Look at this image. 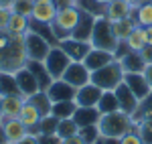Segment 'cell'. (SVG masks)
Returning <instances> with one entry per match:
<instances>
[{
    "mask_svg": "<svg viewBox=\"0 0 152 144\" xmlns=\"http://www.w3.org/2000/svg\"><path fill=\"white\" fill-rule=\"evenodd\" d=\"M120 144H144L140 138V134L136 130V126H134V130H130L128 134H124L122 138H120Z\"/></svg>",
    "mask_w": 152,
    "mask_h": 144,
    "instance_id": "ab89813d",
    "label": "cell"
},
{
    "mask_svg": "<svg viewBox=\"0 0 152 144\" xmlns=\"http://www.w3.org/2000/svg\"><path fill=\"white\" fill-rule=\"evenodd\" d=\"M12 4H14V0H0V6H4V8H12Z\"/></svg>",
    "mask_w": 152,
    "mask_h": 144,
    "instance_id": "f907efd6",
    "label": "cell"
},
{
    "mask_svg": "<svg viewBox=\"0 0 152 144\" xmlns=\"http://www.w3.org/2000/svg\"><path fill=\"white\" fill-rule=\"evenodd\" d=\"M57 4H55V0H35V4H33V20L37 23H47L51 24L53 23V18H55V14H57Z\"/></svg>",
    "mask_w": 152,
    "mask_h": 144,
    "instance_id": "5bb4252c",
    "label": "cell"
},
{
    "mask_svg": "<svg viewBox=\"0 0 152 144\" xmlns=\"http://www.w3.org/2000/svg\"><path fill=\"white\" fill-rule=\"evenodd\" d=\"M57 124H59L57 118L47 114V116H43L41 122H39V130H41V134H55L57 132Z\"/></svg>",
    "mask_w": 152,
    "mask_h": 144,
    "instance_id": "8d00e7d4",
    "label": "cell"
},
{
    "mask_svg": "<svg viewBox=\"0 0 152 144\" xmlns=\"http://www.w3.org/2000/svg\"><path fill=\"white\" fill-rule=\"evenodd\" d=\"M134 126H136L134 118L128 116V114H124L122 110L110 112V114H102V118L97 122L102 138H122L124 134L134 130Z\"/></svg>",
    "mask_w": 152,
    "mask_h": 144,
    "instance_id": "7a4b0ae2",
    "label": "cell"
},
{
    "mask_svg": "<svg viewBox=\"0 0 152 144\" xmlns=\"http://www.w3.org/2000/svg\"><path fill=\"white\" fill-rule=\"evenodd\" d=\"M26 102H31V104L41 112V116L51 114V106H53V102H51V97L47 96V91H37V94H33L31 97H26Z\"/></svg>",
    "mask_w": 152,
    "mask_h": 144,
    "instance_id": "83f0119b",
    "label": "cell"
},
{
    "mask_svg": "<svg viewBox=\"0 0 152 144\" xmlns=\"http://www.w3.org/2000/svg\"><path fill=\"white\" fill-rule=\"evenodd\" d=\"M120 61V65H122V69L124 73H142L144 71V67H146V63L142 59L140 53H136V51H128Z\"/></svg>",
    "mask_w": 152,
    "mask_h": 144,
    "instance_id": "7402d4cb",
    "label": "cell"
},
{
    "mask_svg": "<svg viewBox=\"0 0 152 144\" xmlns=\"http://www.w3.org/2000/svg\"><path fill=\"white\" fill-rule=\"evenodd\" d=\"M75 94H77V89L69 85L65 79H53L51 85H49L47 89V96L51 97V102L55 104V102H67V99H75Z\"/></svg>",
    "mask_w": 152,
    "mask_h": 144,
    "instance_id": "4fadbf2b",
    "label": "cell"
},
{
    "mask_svg": "<svg viewBox=\"0 0 152 144\" xmlns=\"http://www.w3.org/2000/svg\"><path fill=\"white\" fill-rule=\"evenodd\" d=\"M97 110L99 114H110V112H118L120 106H118V97L114 91H104L99 102H97Z\"/></svg>",
    "mask_w": 152,
    "mask_h": 144,
    "instance_id": "1f68e13d",
    "label": "cell"
},
{
    "mask_svg": "<svg viewBox=\"0 0 152 144\" xmlns=\"http://www.w3.org/2000/svg\"><path fill=\"white\" fill-rule=\"evenodd\" d=\"M136 26H138V24L134 20V16L124 18V20H118V23H112V29H114V35H116L118 41H126L130 37V33H132Z\"/></svg>",
    "mask_w": 152,
    "mask_h": 144,
    "instance_id": "4316f807",
    "label": "cell"
},
{
    "mask_svg": "<svg viewBox=\"0 0 152 144\" xmlns=\"http://www.w3.org/2000/svg\"><path fill=\"white\" fill-rule=\"evenodd\" d=\"M24 35L0 31V73H16L26 67Z\"/></svg>",
    "mask_w": 152,
    "mask_h": 144,
    "instance_id": "6da1fadb",
    "label": "cell"
},
{
    "mask_svg": "<svg viewBox=\"0 0 152 144\" xmlns=\"http://www.w3.org/2000/svg\"><path fill=\"white\" fill-rule=\"evenodd\" d=\"M79 134V138L83 140V144H95L102 140V134H99V128H97V124L95 126H83L77 130Z\"/></svg>",
    "mask_w": 152,
    "mask_h": 144,
    "instance_id": "836d02e7",
    "label": "cell"
},
{
    "mask_svg": "<svg viewBox=\"0 0 152 144\" xmlns=\"http://www.w3.org/2000/svg\"><path fill=\"white\" fill-rule=\"evenodd\" d=\"M0 97H2V118H18L24 97L23 96H0Z\"/></svg>",
    "mask_w": 152,
    "mask_h": 144,
    "instance_id": "cb8c5ba5",
    "label": "cell"
},
{
    "mask_svg": "<svg viewBox=\"0 0 152 144\" xmlns=\"http://www.w3.org/2000/svg\"><path fill=\"white\" fill-rule=\"evenodd\" d=\"M10 14H12V8L0 6V31L6 29V24H8V20H10Z\"/></svg>",
    "mask_w": 152,
    "mask_h": 144,
    "instance_id": "b9f144b4",
    "label": "cell"
},
{
    "mask_svg": "<svg viewBox=\"0 0 152 144\" xmlns=\"http://www.w3.org/2000/svg\"><path fill=\"white\" fill-rule=\"evenodd\" d=\"M102 94H104V89L89 81V83H85L83 87L77 89V94H75V104H77V106H85V108H97V102H99Z\"/></svg>",
    "mask_w": 152,
    "mask_h": 144,
    "instance_id": "7c38bea8",
    "label": "cell"
},
{
    "mask_svg": "<svg viewBox=\"0 0 152 144\" xmlns=\"http://www.w3.org/2000/svg\"><path fill=\"white\" fill-rule=\"evenodd\" d=\"M95 144H104V142H102V140H99V142H95Z\"/></svg>",
    "mask_w": 152,
    "mask_h": 144,
    "instance_id": "9f6ffc18",
    "label": "cell"
},
{
    "mask_svg": "<svg viewBox=\"0 0 152 144\" xmlns=\"http://www.w3.org/2000/svg\"><path fill=\"white\" fill-rule=\"evenodd\" d=\"M126 45H128L130 51H136V53H140L142 49L146 47V35H144V29L142 26H136L130 37L126 39Z\"/></svg>",
    "mask_w": 152,
    "mask_h": 144,
    "instance_id": "4dcf8cb0",
    "label": "cell"
},
{
    "mask_svg": "<svg viewBox=\"0 0 152 144\" xmlns=\"http://www.w3.org/2000/svg\"><path fill=\"white\" fill-rule=\"evenodd\" d=\"M28 26H31V18H28V16L18 14V12H12L10 20H8V24H6L4 31L14 33V35H26V33H28Z\"/></svg>",
    "mask_w": 152,
    "mask_h": 144,
    "instance_id": "d4e9b609",
    "label": "cell"
},
{
    "mask_svg": "<svg viewBox=\"0 0 152 144\" xmlns=\"http://www.w3.org/2000/svg\"><path fill=\"white\" fill-rule=\"evenodd\" d=\"M140 55H142V59H144V63L150 65L152 63V45H146V47L140 51Z\"/></svg>",
    "mask_w": 152,
    "mask_h": 144,
    "instance_id": "7bdbcfd3",
    "label": "cell"
},
{
    "mask_svg": "<svg viewBox=\"0 0 152 144\" xmlns=\"http://www.w3.org/2000/svg\"><path fill=\"white\" fill-rule=\"evenodd\" d=\"M79 130V126L73 122V118H65V120H59L57 124V134L61 138H67V136H73V134H77Z\"/></svg>",
    "mask_w": 152,
    "mask_h": 144,
    "instance_id": "d590c367",
    "label": "cell"
},
{
    "mask_svg": "<svg viewBox=\"0 0 152 144\" xmlns=\"http://www.w3.org/2000/svg\"><path fill=\"white\" fill-rule=\"evenodd\" d=\"M0 96H20L14 73H0Z\"/></svg>",
    "mask_w": 152,
    "mask_h": 144,
    "instance_id": "f546056e",
    "label": "cell"
},
{
    "mask_svg": "<svg viewBox=\"0 0 152 144\" xmlns=\"http://www.w3.org/2000/svg\"><path fill=\"white\" fill-rule=\"evenodd\" d=\"M26 69L35 75L37 83H39V89H41V91H47L51 81H53V77L49 75L45 63H43V61H28V63H26Z\"/></svg>",
    "mask_w": 152,
    "mask_h": 144,
    "instance_id": "44dd1931",
    "label": "cell"
},
{
    "mask_svg": "<svg viewBox=\"0 0 152 144\" xmlns=\"http://www.w3.org/2000/svg\"><path fill=\"white\" fill-rule=\"evenodd\" d=\"M14 79H16V85H18V91H20V96L26 99V97H31L33 94H37V91H41L39 89V83H37L35 75L28 71L26 67H23L20 71L14 73Z\"/></svg>",
    "mask_w": 152,
    "mask_h": 144,
    "instance_id": "e0dca14e",
    "label": "cell"
},
{
    "mask_svg": "<svg viewBox=\"0 0 152 144\" xmlns=\"http://www.w3.org/2000/svg\"><path fill=\"white\" fill-rule=\"evenodd\" d=\"M79 10H81V8H79ZM95 18H97V16H94L91 12L81 10L79 20H77L73 33H71V39H75V41H89V39H91V31H94V24H95Z\"/></svg>",
    "mask_w": 152,
    "mask_h": 144,
    "instance_id": "2e32d148",
    "label": "cell"
},
{
    "mask_svg": "<svg viewBox=\"0 0 152 144\" xmlns=\"http://www.w3.org/2000/svg\"><path fill=\"white\" fill-rule=\"evenodd\" d=\"M41 118H43V116H41V112H39L31 102H26V99H24L23 108H20V112H18V120L26 126V130H31V128L39 126Z\"/></svg>",
    "mask_w": 152,
    "mask_h": 144,
    "instance_id": "603a6c76",
    "label": "cell"
},
{
    "mask_svg": "<svg viewBox=\"0 0 152 144\" xmlns=\"http://www.w3.org/2000/svg\"><path fill=\"white\" fill-rule=\"evenodd\" d=\"M61 144H83V140L79 138V134H73V136H67V138H63Z\"/></svg>",
    "mask_w": 152,
    "mask_h": 144,
    "instance_id": "ee69618b",
    "label": "cell"
},
{
    "mask_svg": "<svg viewBox=\"0 0 152 144\" xmlns=\"http://www.w3.org/2000/svg\"><path fill=\"white\" fill-rule=\"evenodd\" d=\"M124 2H126V4H130L134 10H136V8H138V6L142 4V0H124Z\"/></svg>",
    "mask_w": 152,
    "mask_h": 144,
    "instance_id": "c3c4849f",
    "label": "cell"
},
{
    "mask_svg": "<svg viewBox=\"0 0 152 144\" xmlns=\"http://www.w3.org/2000/svg\"><path fill=\"white\" fill-rule=\"evenodd\" d=\"M77 110L75 99H67V102H55L51 106V116H55L57 120H65V118H73Z\"/></svg>",
    "mask_w": 152,
    "mask_h": 144,
    "instance_id": "484cf974",
    "label": "cell"
},
{
    "mask_svg": "<svg viewBox=\"0 0 152 144\" xmlns=\"http://www.w3.org/2000/svg\"><path fill=\"white\" fill-rule=\"evenodd\" d=\"M89 43H91L94 49H104V51H110V53H114L118 49V43H120V41L116 39L114 29H112V23H110L105 16H97V18H95Z\"/></svg>",
    "mask_w": 152,
    "mask_h": 144,
    "instance_id": "5b68a950",
    "label": "cell"
},
{
    "mask_svg": "<svg viewBox=\"0 0 152 144\" xmlns=\"http://www.w3.org/2000/svg\"><path fill=\"white\" fill-rule=\"evenodd\" d=\"M59 47L67 53V57L71 61H83L87 57V53L91 51V43L89 41H75V39H63L57 43Z\"/></svg>",
    "mask_w": 152,
    "mask_h": 144,
    "instance_id": "30bf717a",
    "label": "cell"
},
{
    "mask_svg": "<svg viewBox=\"0 0 152 144\" xmlns=\"http://www.w3.org/2000/svg\"><path fill=\"white\" fill-rule=\"evenodd\" d=\"M71 2H73V4H77V0H71Z\"/></svg>",
    "mask_w": 152,
    "mask_h": 144,
    "instance_id": "11a10c76",
    "label": "cell"
},
{
    "mask_svg": "<svg viewBox=\"0 0 152 144\" xmlns=\"http://www.w3.org/2000/svg\"><path fill=\"white\" fill-rule=\"evenodd\" d=\"M16 144H39V140H37V136H33V134H26L23 140H18Z\"/></svg>",
    "mask_w": 152,
    "mask_h": 144,
    "instance_id": "f6af8a7d",
    "label": "cell"
},
{
    "mask_svg": "<svg viewBox=\"0 0 152 144\" xmlns=\"http://www.w3.org/2000/svg\"><path fill=\"white\" fill-rule=\"evenodd\" d=\"M112 61H116L114 57V53H110V51H104V49H94L87 53V57L83 59L85 63V67L89 69V71H95V69H99V67H104L107 63H112Z\"/></svg>",
    "mask_w": 152,
    "mask_h": 144,
    "instance_id": "d6986e66",
    "label": "cell"
},
{
    "mask_svg": "<svg viewBox=\"0 0 152 144\" xmlns=\"http://www.w3.org/2000/svg\"><path fill=\"white\" fill-rule=\"evenodd\" d=\"M144 77H146V81H148V83H150V87H152V63L150 65H146V67H144Z\"/></svg>",
    "mask_w": 152,
    "mask_h": 144,
    "instance_id": "bcb514c9",
    "label": "cell"
},
{
    "mask_svg": "<svg viewBox=\"0 0 152 144\" xmlns=\"http://www.w3.org/2000/svg\"><path fill=\"white\" fill-rule=\"evenodd\" d=\"M43 63H45L49 75H51L53 79H61V77H63V73H65V69L69 67L71 59L67 57V53L59 47V45H53V47H51V51H49V55L45 57V61H43Z\"/></svg>",
    "mask_w": 152,
    "mask_h": 144,
    "instance_id": "52a82bcc",
    "label": "cell"
},
{
    "mask_svg": "<svg viewBox=\"0 0 152 144\" xmlns=\"http://www.w3.org/2000/svg\"><path fill=\"white\" fill-rule=\"evenodd\" d=\"M95 2H97V4H102V6H107L112 0H95Z\"/></svg>",
    "mask_w": 152,
    "mask_h": 144,
    "instance_id": "f5cc1de1",
    "label": "cell"
},
{
    "mask_svg": "<svg viewBox=\"0 0 152 144\" xmlns=\"http://www.w3.org/2000/svg\"><path fill=\"white\" fill-rule=\"evenodd\" d=\"M0 124L4 128V136H6V142L16 144L18 140H23L24 136L28 134L26 126L18 118H0Z\"/></svg>",
    "mask_w": 152,
    "mask_h": 144,
    "instance_id": "9a60e30c",
    "label": "cell"
},
{
    "mask_svg": "<svg viewBox=\"0 0 152 144\" xmlns=\"http://www.w3.org/2000/svg\"><path fill=\"white\" fill-rule=\"evenodd\" d=\"M77 6L85 12H91L94 16H104V10H105V6L97 4L95 0H77Z\"/></svg>",
    "mask_w": 152,
    "mask_h": 144,
    "instance_id": "74e56055",
    "label": "cell"
},
{
    "mask_svg": "<svg viewBox=\"0 0 152 144\" xmlns=\"http://www.w3.org/2000/svg\"><path fill=\"white\" fill-rule=\"evenodd\" d=\"M61 79H65V81L69 85H73L75 89H79V87H83L85 83L91 81V71L85 67L83 61H71Z\"/></svg>",
    "mask_w": 152,
    "mask_h": 144,
    "instance_id": "ba28073f",
    "label": "cell"
},
{
    "mask_svg": "<svg viewBox=\"0 0 152 144\" xmlns=\"http://www.w3.org/2000/svg\"><path fill=\"white\" fill-rule=\"evenodd\" d=\"M136 130L144 144H152V118H140L136 122Z\"/></svg>",
    "mask_w": 152,
    "mask_h": 144,
    "instance_id": "e575fe53",
    "label": "cell"
},
{
    "mask_svg": "<svg viewBox=\"0 0 152 144\" xmlns=\"http://www.w3.org/2000/svg\"><path fill=\"white\" fill-rule=\"evenodd\" d=\"M0 118H2V97H0Z\"/></svg>",
    "mask_w": 152,
    "mask_h": 144,
    "instance_id": "db71d44e",
    "label": "cell"
},
{
    "mask_svg": "<svg viewBox=\"0 0 152 144\" xmlns=\"http://www.w3.org/2000/svg\"><path fill=\"white\" fill-rule=\"evenodd\" d=\"M99 118H102V114H99L97 108H85V106H77L75 114H73V122L79 128H83V126H95L99 122Z\"/></svg>",
    "mask_w": 152,
    "mask_h": 144,
    "instance_id": "ffe728a7",
    "label": "cell"
},
{
    "mask_svg": "<svg viewBox=\"0 0 152 144\" xmlns=\"http://www.w3.org/2000/svg\"><path fill=\"white\" fill-rule=\"evenodd\" d=\"M114 94H116V97H118V106H120V110H122L124 114L134 116V114L138 112V108H140V99L132 94V89H130L124 81L114 89Z\"/></svg>",
    "mask_w": 152,
    "mask_h": 144,
    "instance_id": "9c48e42d",
    "label": "cell"
},
{
    "mask_svg": "<svg viewBox=\"0 0 152 144\" xmlns=\"http://www.w3.org/2000/svg\"><path fill=\"white\" fill-rule=\"evenodd\" d=\"M104 144H120V138H102Z\"/></svg>",
    "mask_w": 152,
    "mask_h": 144,
    "instance_id": "681fc988",
    "label": "cell"
},
{
    "mask_svg": "<svg viewBox=\"0 0 152 144\" xmlns=\"http://www.w3.org/2000/svg\"><path fill=\"white\" fill-rule=\"evenodd\" d=\"M122 81H124V69H122L118 59L104 65V67H99V69H95V71H91V83L102 87L104 91H114Z\"/></svg>",
    "mask_w": 152,
    "mask_h": 144,
    "instance_id": "277c9868",
    "label": "cell"
},
{
    "mask_svg": "<svg viewBox=\"0 0 152 144\" xmlns=\"http://www.w3.org/2000/svg\"><path fill=\"white\" fill-rule=\"evenodd\" d=\"M37 140H39V144H61L63 138L55 132V134H39Z\"/></svg>",
    "mask_w": 152,
    "mask_h": 144,
    "instance_id": "60d3db41",
    "label": "cell"
},
{
    "mask_svg": "<svg viewBox=\"0 0 152 144\" xmlns=\"http://www.w3.org/2000/svg\"><path fill=\"white\" fill-rule=\"evenodd\" d=\"M33 4L35 0H14L12 4V12H18V14H24V16H33Z\"/></svg>",
    "mask_w": 152,
    "mask_h": 144,
    "instance_id": "f35d334b",
    "label": "cell"
},
{
    "mask_svg": "<svg viewBox=\"0 0 152 144\" xmlns=\"http://www.w3.org/2000/svg\"><path fill=\"white\" fill-rule=\"evenodd\" d=\"M28 31H33V33H37V35H41L43 39H47L51 45H57V39H55V35H53L51 24H47V23H37V20H33V18H31V26H28Z\"/></svg>",
    "mask_w": 152,
    "mask_h": 144,
    "instance_id": "d6a6232c",
    "label": "cell"
},
{
    "mask_svg": "<svg viewBox=\"0 0 152 144\" xmlns=\"http://www.w3.org/2000/svg\"><path fill=\"white\" fill-rule=\"evenodd\" d=\"M0 144H8V142H6V136H4V128H2V124H0Z\"/></svg>",
    "mask_w": 152,
    "mask_h": 144,
    "instance_id": "816d5d0a",
    "label": "cell"
},
{
    "mask_svg": "<svg viewBox=\"0 0 152 144\" xmlns=\"http://www.w3.org/2000/svg\"><path fill=\"white\" fill-rule=\"evenodd\" d=\"M79 14H81V10H79L77 4H71V6H65V8H59L57 10L53 23H51V29H53V35L57 39V43L71 37L75 24L79 20Z\"/></svg>",
    "mask_w": 152,
    "mask_h": 144,
    "instance_id": "3957f363",
    "label": "cell"
},
{
    "mask_svg": "<svg viewBox=\"0 0 152 144\" xmlns=\"http://www.w3.org/2000/svg\"><path fill=\"white\" fill-rule=\"evenodd\" d=\"M134 20L138 26H150L152 24V0L150 2H142L140 6L134 10Z\"/></svg>",
    "mask_w": 152,
    "mask_h": 144,
    "instance_id": "f1b7e54d",
    "label": "cell"
},
{
    "mask_svg": "<svg viewBox=\"0 0 152 144\" xmlns=\"http://www.w3.org/2000/svg\"><path fill=\"white\" fill-rule=\"evenodd\" d=\"M124 83L132 89V94L138 97L140 102H144V99L152 94V87H150V83L146 81L144 73H124Z\"/></svg>",
    "mask_w": 152,
    "mask_h": 144,
    "instance_id": "8fae6325",
    "label": "cell"
},
{
    "mask_svg": "<svg viewBox=\"0 0 152 144\" xmlns=\"http://www.w3.org/2000/svg\"><path fill=\"white\" fill-rule=\"evenodd\" d=\"M51 43L41 35H37L33 31H28L24 35V49H26V59L28 61H45V57L51 51Z\"/></svg>",
    "mask_w": 152,
    "mask_h": 144,
    "instance_id": "8992f818",
    "label": "cell"
},
{
    "mask_svg": "<svg viewBox=\"0 0 152 144\" xmlns=\"http://www.w3.org/2000/svg\"><path fill=\"white\" fill-rule=\"evenodd\" d=\"M104 16L110 20V23H118V20H124V18H130L134 16V8L126 4L124 0H112L104 10Z\"/></svg>",
    "mask_w": 152,
    "mask_h": 144,
    "instance_id": "ac0fdd59",
    "label": "cell"
},
{
    "mask_svg": "<svg viewBox=\"0 0 152 144\" xmlns=\"http://www.w3.org/2000/svg\"><path fill=\"white\" fill-rule=\"evenodd\" d=\"M144 35H146V45H152V24L144 26Z\"/></svg>",
    "mask_w": 152,
    "mask_h": 144,
    "instance_id": "7dc6e473",
    "label": "cell"
},
{
    "mask_svg": "<svg viewBox=\"0 0 152 144\" xmlns=\"http://www.w3.org/2000/svg\"><path fill=\"white\" fill-rule=\"evenodd\" d=\"M8 144H10V142H8Z\"/></svg>",
    "mask_w": 152,
    "mask_h": 144,
    "instance_id": "6f0895ef",
    "label": "cell"
}]
</instances>
